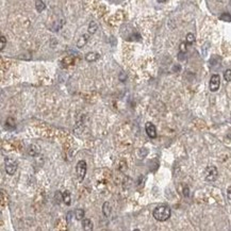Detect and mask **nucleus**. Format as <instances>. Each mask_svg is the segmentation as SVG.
<instances>
[{
  "label": "nucleus",
  "mask_w": 231,
  "mask_h": 231,
  "mask_svg": "<svg viewBox=\"0 0 231 231\" xmlns=\"http://www.w3.org/2000/svg\"><path fill=\"white\" fill-rule=\"evenodd\" d=\"M172 211L168 206H159L153 210V215L157 221H165L170 217Z\"/></svg>",
  "instance_id": "obj_1"
},
{
  "label": "nucleus",
  "mask_w": 231,
  "mask_h": 231,
  "mask_svg": "<svg viewBox=\"0 0 231 231\" xmlns=\"http://www.w3.org/2000/svg\"><path fill=\"white\" fill-rule=\"evenodd\" d=\"M18 163L16 160H14L13 158H5L4 160V167H5V172L7 174L10 176L14 175L17 169Z\"/></svg>",
  "instance_id": "obj_2"
},
{
  "label": "nucleus",
  "mask_w": 231,
  "mask_h": 231,
  "mask_svg": "<svg viewBox=\"0 0 231 231\" xmlns=\"http://www.w3.org/2000/svg\"><path fill=\"white\" fill-rule=\"evenodd\" d=\"M217 176H219V170L215 166L213 165H210L205 169V179L208 182H213L217 179Z\"/></svg>",
  "instance_id": "obj_3"
},
{
  "label": "nucleus",
  "mask_w": 231,
  "mask_h": 231,
  "mask_svg": "<svg viewBox=\"0 0 231 231\" xmlns=\"http://www.w3.org/2000/svg\"><path fill=\"white\" fill-rule=\"evenodd\" d=\"M87 162L84 160H80L77 163L76 166V172H77V176H78V179L80 181H82L87 175Z\"/></svg>",
  "instance_id": "obj_4"
},
{
  "label": "nucleus",
  "mask_w": 231,
  "mask_h": 231,
  "mask_svg": "<svg viewBox=\"0 0 231 231\" xmlns=\"http://www.w3.org/2000/svg\"><path fill=\"white\" fill-rule=\"evenodd\" d=\"M221 85V77L219 75H212L210 79V83H209V87H210L211 92H217Z\"/></svg>",
  "instance_id": "obj_5"
},
{
  "label": "nucleus",
  "mask_w": 231,
  "mask_h": 231,
  "mask_svg": "<svg viewBox=\"0 0 231 231\" xmlns=\"http://www.w3.org/2000/svg\"><path fill=\"white\" fill-rule=\"evenodd\" d=\"M145 130H146V133L150 139H155L157 137V128L153 122H146L145 125Z\"/></svg>",
  "instance_id": "obj_6"
},
{
  "label": "nucleus",
  "mask_w": 231,
  "mask_h": 231,
  "mask_svg": "<svg viewBox=\"0 0 231 231\" xmlns=\"http://www.w3.org/2000/svg\"><path fill=\"white\" fill-rule=\"evenodd\" d=\"M82 228L85 231L93 230V221L89 219H82Z\"/></svg>",
  "instance_id": "obj_7"
},
{
  "label": "nucleus",
  "mask_w": 231,
  "mask_h": 231,
  "mask_svg": "<svg viewBox=\"0 0 231 231\" xmlns=\"http://www.w3.org/2000/svg\"><path fill=\"white\" fill-rule=\"evenodd\" d=\"M99 58H100V54H99L98 52H95V51L89 52V54L85 56V60H87V62H95V61H97Z\"/></svg>",
  "instance_id": "obj_8"
},
{
  "label": "nucleus",
  "mask_w": 231,
  "mask_h": 231,
  "mask_svg": "<svg viewBox=\"0 0 231 231\" xmlns=\"http://www.w3.org/2000/svg\"><path fill=\"white\" fill-rule=\"evenodd\" d=\"M89 37V34H83L81 37L79 38V41L77 42V47H78V48H82V47L87 43Z\"/></svg>",
  "instance_id": "obj_9"
},
{
  "label": "nucleus",
  "mask_w": 231,
  "mask_h": 231,
  "mask_svg": "<svg viewBox=\"0 0 231 231\" xmlns=\"http://www.w3.org/2000/svg\"><path fill=\"white\" fill-rule=\"evenodd\" d=\"M112 212V207H111V203L110 202H104L103 203V206H102V213H103L104 216H110V214H111Z\"/></svg>",
  "instance_id": "obj_10"
},
{
  "label": "nucleus",
  "mask_w": 231,
  "mask_h": 231,
  "mask_svg": "<svg viewBox=\"0 0 231 231\" xmlns=\"http://www.w3.org/2000/svg\"><path fill=\"white\" fill-rule=\"evenodd\" d=\"M35 9L37 12H43L46 9V4L44 3L43 0H35Z\"/></svg>",
  "instance_id": "obj_11"
},
{
  "label": "nucleus",
  "mask_w": 231,
  "mask_h": 231,
  "mask_svg": "<svg viewBox=\"0 0 231 231\" xmlns=\"http://www.w3.org/2000/svg\"><path fill=\"white\" fill-rule=\"evenodd\" d=\"M97 29H98V26H97V23H95V21H91L89 25V29H87V31H89V34H95L97 31Z\"/></svg>",
  "instance_id": "obj_12"
},
{
  "label": "nucleus",
  "mask_w": 231,
  "mask_h": 231,
  "mask_svg": "<svg viewBox=\"0 0 231 231\" xmlns=\"http://www.w3.org/2000/svg\"><path fill=\"white\" fill-rule=\"evenodd\" d=\"M40 153V149L36 145H30L29 146V155H32V157H35L37 153Z\"/></svg>",
  "instance_id": "obj_13"
},
{
  "label": "nucleus",
  "mask_w": 231,
  "mask_h": 231,
  "mask_svg": "<svg viewBox=\"0 0 231 231\" xmlns=\"http://www.w3.org/2000/svg\"><path fill=\"white\" fill-rule=\"evenodd\" d=\"M75 217H76V219H78V221H82L84 217V211L82 210V209H77V210H75Z\"/></svg>",
  "instance_id": "obj_14"
},
{
  "label": "nucleus",
  "mask_w": 231,
  "mask_h": 231,
  "mask_svg": "<svg viewBox=\"0 0 231 231\" xmlns=\"http://www.w3.org/2000/svg\"><path fill=\"white\" fill-rule=\"evenodd\" d=\"M70 200H71L70 194H69L68 191H65L63 193V201L65 202L66 206H69V205H70Z\"/></svg>",
  "instance_id": "obj_15"
},
{
  "label": "nucleus",
  "mask_w": 231,
  "mask_h": 231,
  "mask_svg": "<svg viewBox=\"0 0 231 231\" xmlns=\"http://www.w3.org/2000/svg\"><path fill=\"white\" fill-rule=\"evenodd\" d=\"M194 42H195V35L193 33H188V35H186V44L192 45Z\"/></svg>",
  "instance_id": "obj_16"
},
{
  "label": "nucleus",
  "mask_w": 231,
  "mask_h": 231,
  "mask_svg": "<svg viewBox=\"0 0 231 231\" xmlns=\"http://www.w3.org/2000/svg\"><path fill=\"white\" fill-rule=\"evenodd\" d=\"M219 19L221 21H231V15L228 14V13H224L219 16Z\"/></svg>",
  "instance_id": "obj_17"
},
{
  "label": "nucleus",
  "mask_w": 231,
  "mask_h": 231,
  "mask_svg": "<svg viewBox=\"0 0 231 231\" xmlns=\"http://www.w3.org/2000/svg\"><path fill=\"white\" fill-rule=\"evenodd\" d=\"M224 79H225L227 82L231 81V69H227V70H225V73H224Z\"/></svg>",
  "instance_id": "obj_18"
},
{
  "label": "nucleus",
  "mask_w": 231,
  "mask_h": 231,
  "mask_svg": "<svg viewBox=\"0 0 231 231\" xmlns=\"http://www.w3.org/2000/svg\"><path fill=\"white\" fill-rule=\"evenodd\" d=\"M0 40H1V43H0V50L2 51L3 49H4V47H5V44H7V40H5V36L4 35H1Z\"/></svg>",
  "instance_id": "obj_19"
},
{
  "label": "nucleus",
  "mask_w": 231,
  "mask_h": 231,
  "mask_svg": "<svg viewBox=\"0 0 231 231\" xmlns=\"http://www.w3.org/2000/svg\"><path fill=\"white\" fill-rule=\"evenodd\" d=\"M180 52H186V43H181L180 45Z\"/></svg>",
  "instance_id": "obj_20"
},
{
  "label": "nucleus",
  "mask_w": 231,
  "mask_h": 231,
  "mask_svg": "<svg viewBox=\"0 0 231 231\" xmlns=\"http://www.w3.org/2000/svg\"><path fill=\"white\" fill-rule=\"evenodd\" d=\"M183 195L186 196V197H188V196L190 195V193H188V186H186V188H184V190H183Z\"/></svg>",
  "instance_id": "obj_21"
},
{
  "label": "nucleus",
  "mask_w": 231,
  "mask_h": 231,
  "mask_svg": "<svg viewBox=\"0 0 231 231\" xmlns=\"http://www.w3.org/2000/svg\"><path fill=\"white\" fill-rule=\"evenodd\" d=\"M227 196H228V198L231 200V186H229L228 190H227Z\"/></svg>",
  "instance_id": "obj_22"
},
{
  "label": "nucleus",
  "mask_w": 231,
  "mask_h": 231,
  "mask_svg": "<svg viewBox=\"0 0 231 231\" xmlns=\"http://www.w3.org/2000/svg\"><path fill=\"white\" fill-rule=\"evenodd\" d=\"M174 70H180V66H179V65H178V66H175V67H174Z\"/></svg>",
  "instance_id": "obj_23"
},
{
  "label": "nucleus",
  "mask_w": 231,
  "mask_h": 231,
  "mask_svg": "<svg viewBox=\"0 0 231 231\" xmlns=\"http://www.w3.org/2000/svg\"><path fill=\"white\" fill-rule=\"evenodd\" d=\"M159 1H160V2H164L165 0H159Z\"/></svg>",
  "instance_id": "obj_24"
}]
</instances>
